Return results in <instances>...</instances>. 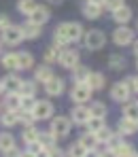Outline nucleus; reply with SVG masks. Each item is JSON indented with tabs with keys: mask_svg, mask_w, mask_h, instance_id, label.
<instances>
[{
	"mask_svg": "<svg viewBox=\"0 0 138 157\" xmlns=\"http://www.w3.org/2000/svg\"><path fill=\"white\" fill-rule=\"evenodd\" d=\"M43 57H45V64H47V66H51V64H55V62L59 59V49L49 47V49L45 51V55H43Z\"/></svg>",
	"mask_w": 138,
	"mask_h": 157,
	"instance_id": "obj_38",
	"label": "nucleus"
},
{
	"mask_svg": "<svg viewBox=\"0 0 138 157\" xmlns=\"http://www.w3.org/2000/svg\"><path fill=\"white\" fill-rule=\"evenodd\" d=\"M110 151H115V155H117V157H130L132 153H134V147H132L130 142H125V140H123L121 144H117V147H115V149H110Z\"/></svg>",
	"mask_w": 138,
	"mask_h": 157,
	"instance_id": "obj_34",
	"label": "nucleus"
},
{
	"mask_svg": "<svg viewBox=\"0 0 138 157\" xmlns=\"http://www.w3.org/2000/svg\"><path fill=\"white\" fill-rule=\"evenodd\" d=\"M110 15H113V21H115V24L125 26V24H130V19H132V9H130V6H121V9H117V11L110 13Z\"/></svg>",
	"mask_w": 138,
	"mask_h": 157,
	"instance_id": "obj_17",
	"label": "nucleus"
},
{
	"mask_svg": "<svg viewBox=\"0 0 138 157\" xmlns=\"http://www.w3.org/2000/svg\"><path fill=\"white\" fill-rule=\"evenodd\" d=\"M121 6H125V0H104V2H102V9H106L110 13H115V11L121 9Z\"/></svg>",
	"mask_w": 138,
	"mask_h": 157,
	"instance_id": "obj_40",
	"label": "nucleus"
},
{
	"mask_svg": "<svg viewBox=\"0 0 138 157\" xmlns=\"http://www.w3.org/2000/svg\"><path fill=\"white\" fill-rule=\"evenodd\" d=\"M100 157H117V155H115V151H110V149H104Z\"/></svg>",
	"mask_w": 138,
	"mask_h": 157,
	"instance_id": "obj_48",
	"label": "nucleus"
},
{
	"mask_svg": "<svg viewBox=\"0 0 138 157\" xmlns=\"http://www.w3.org/2000/svg\"><path fill=\"white\" fill-rule=\"evenodd\" d=\"M13 147H17L15 144V136L11 132H0V151L4 153V151H9Z\"/></svg>",
	"mask_w": 138,
	"mask_h": 157,
	"instance_id": "obj_29",
	"label": "nucleus"
},
{
	"mask_svg": "<svg viewBox=\"0 0 138 157\" xmlns=\"http://www.w3.org/2000/svg\"><path fill=\"white\" fill-rule=\"evenodd\" d=\"M136 40V32L128 26H117L113 32V43L117 47H128V45H134Z\"/></svg>",
	"mask_w": 138,
	"mask_h": 157,
	"instance_id": "obj_4",
	"label": "nucleus"
},
{
	"mask_svg": "<svg viewBox=\"0 0 138 157\" xmlns=\"http://www.w3.org/2000/svg\"><path fill=\"white\" fill-rule=\"evenodd\" d=\"M87 153H89V151L83 147L79 140H77V142H72V144L68 147V151H66V157H85Z\"/></svg>",
	"mask_w": 138,
	"mask_h": 157,
	"instance_id": "obj_32",
	"label": "nucleus"
},
{
	"mask_svg": "<svg viewBox=\"0 0 138 157\" xmlns=\"http://www.w3.org/2000/svg\"><path fill=\"white\" fill-rule=\"evenodd\" d=\"M2 83V89L4 94H19V87H21V78L17 75H6V77L0 81Z\"/></svg>",
	"mask_w": 138,
	"mask_h": 157,
	"instance_id": "obj_13",
	"label": "nucleus"
},
{
	"mask_svg": "<svg viewBox=\"0 0 138 157\" xmlns=\"http://www.w3.org/2000/svg\"><path fill=\"white\" fill-rule=\"evenodd\" d=\"M100 147H102V144H100ZM100 147H98L96 151H89V153H87L85 157H100V155H102V149H100Z\"/></svg>",
	"mask_w": 138,
	"mask_h": 157,
	"instance_id": "obj_47",
	"label": "nucleus"
},
{
	"mask_svg": "<svg viewBox=\"0 0 138 157\" xmlns=\"http://www.w3.org/2000/svg\"><path fill=\"white\" fill-rule=\"evenodd\" d=\"M49 2H62V0H49Z\"/></svg>",
	"mask_w": 138,
	"mask_h": 157,
	"instance_id": "obj_55",
	"label": "nucleus"
},
{
	"mask_svg": "<svg viewBox=\"0 0 138 157\" xmlns=\"http://www.w3.org/2000/svg\"><path fill=\"white\" fill-rule=\"evenodd\" d=\"M72 130V121H70V117H64V115H57L51 119V125H49V134L53 136L55 140H62V138H66L68 134Z\"/></svg>",
	"mask_w": 138,
	"mask_h": 157,
	"instance_id": "obj_3",
	"label": "nucleus"
},
{
	"mask_svg": "<svg viewBox=\"0 0 138 157\" xmlns=\"http://www.w3.org/2000/svg\"><path fill=\"white\" fill-rule=\"evenodd\" d=\"M87 85L91 87V91H102L106 87V77L102 72H91L87 78Z\"/></svg>",
	"mask_w": 138,
	"mask_h": 157,
	"instance_id": "obj_19",
	"label": "nucleus"
},
{
	"mask_svg": "<svg viewBox=\"0 0 138 157\" xmlns=\"http://www.w3.org/2000/svg\"><path fill=\"white\" fill-rule=\"evenodd\" d=\"M102 128H104V119H100V117H89V121H87V132L96 134V132L102 130Z\"/></svg>",
	"mask_w": 138,
	"mask_h": 157,
	"instance_id": "obj_37",
	"label": "nucleus"
},
{
	"mask_svg": "<svg viewBox=\"0 0 138 157\" xmlns=\"http://www.w3.org/2000/svg\"><path fill=\"white\" fill-rule=\"evenodd\" d=\"M38 136H40V130L36 128V125H32V128H24L21 132V140L28 144H34V142H38Z\"/></svg>",
	"mask_w": 138,
	"mask_h": 157,
	"instance_id": "obj_26",
	"label": "nucleus"
},
{
	"mask_svg": "<svg viewBox=\"0 0 138 157\" xmlns=\"http://www.w3.org/2000/svg\"><path fill=\"white\" fill-rule=\"evenodd\" d=\"M91 87L87 85V83H75L72 85V91H70V100L75 102V104H87L89 102V98H91Z\"/></svg>",
	"mask_w": 138,
	"mask_h": 157,
	"instance_id": "obj_7",
	"label": "nucleus"
},
{
	"mask_svg": "<svg viewBox=\"0 0 138 157\" xmlns=\"http://www.w3.org/2000/svg\"><path fill=\"white\" fill-rule=\"evenodd\" d=\"M102 6H98V4H91V2H85L83 4V17L85 19H98L100 15H102Z\"/></svg>",
	"mask_w": 138,
	"mask_h": 157,
	"instance_id": "obj_24",
	"label": "nucleus"
},
{
	"mask_svg": "<svg viewBox=\"0 0 138 157\" xmlns=\"http://www.w3.org/2000/svg\"><path fill=\"white\" fill-rule=\"evenodd\" d=\"M36 6H38L36 0H17V11H19L21 15H26V17H30V15L34 13Z\"/></svg>",
	"mask_w": 138,
	"mask_h": 157,
	"instance_id": "obj_28",
	"label": "nucleus"
},
{
	"mask_svg": "<svg viewBox=\"0 0 138 157\" xmlns=\"http://www.w3.org/2000/svg\"><path fill=\"white\" fill-rule=\"evenodd\" d=\"M64 87H66L64 78L53 77L51 81H47V83H45V94H47L49 98H57V96H62V94H64Z\"/></svg>",
	"mask_w": 138,
	"mask_h": 157,
	"instance_id": "obj_12",
	"label": "nucleus"
},
{
	"mask_svg": "<svg viewBox=\"0 0 138 157\" xmlns=\"http://www.w3.org/2000/svg\"><path fill=\"white\" fill-rule=\"evenodd\" d=\"M34 91H36V81H34V78H32V81H21V87H19V96H21V98L34 96Z\"/></svg>",
	"mask_w": 138,
	"mask_h": 157,
	"instance_id": "obj_35",
	"label": "nucleus"
},
{
	"mask_svg": "<svg viewBox=\"0 0 138 157\" xmlns=\"http://www.w3.org/2000/svg\"><path fill=\"white\" fill-rule=\"evenodd\" d=\"M128 66V62H125V57L123 55H119V53H113L109 57V68L110 70H123Z\"/></svg>",
	"mask_w": 138,
	"mask_h": 157,
	"instance_id": "obj_31",
	"label": "nucleus"
},
{
	"mask_svg": "<svg viewBox=\"0 0 138 157\" xmlns=\"http://www.w3.org/2000/svg\"><path fill=\"white\" fill-rule=\"evenodd\" d=\"M9 26H13V24H11V17L4 15V13H0V32H4Z\"/></svg>",
	"mask_w": 138,
	"mask_h": 157,
	"instance_id": "obj_43",
	"label": "nucleus"
},
{
	"mask_svg": "<svg viewBox=\"0 0 138 157\" xmlns=\"http://www.w3.org/2000/svg\"><path fill=\"white\" fill-rule=\"evenodd\" d=\"M21 34H24V40H36V38L43 34V28L36 26V24L26 21V24L21 26Z\"/></svg>",
	"mask_w": 138,
	"mask_h": 157,
	"instance_id": "obj_16",
	"label": "nucleus"
},
{
	"mask_svg": "<svg viewBox=\"0 0 138 157\" xmlns=\"http://www.w3.org/2000/svg\"><path fill=\"white\" fill-rule=\"evenodd\" d=\"M4 110H19L21 108V96L19 94H4Z\"/></svg>",
	"mask_w": 138,
	"mask_h": 157,
	"instance_id": "obj_22",
	"label": "nucleus"
},
{
	"mask_svg": "<svg viewBox=\"0 0 138 157\" xmlns=\"http://www.w3.org/2000/svg\"><path fill=\"white\" fill-rule=\"evenodd\" d=\"M21 157H36V155H34L32 151H28V149H26V151H21Z\"/></svg>",
	"mask_w": 138,
	"mask_h": 157,
	"instance_id": "obj_49",
	"label": "nucleus"
},
{
	"mask_svg": "<svg viewBox=\"0 0 138 157\" xmlns=\"http://www.w3.org/2000/svg\"><path fill=\"white\" fill-rule=\"evenodd\" d=\"M130 157H138V153H136V151H134V153H132V155H130Z\"/></svg>",
	"mask_w": 138,
	"mask_h": 157,
	"instance_id": "obj_54",
	"label": "nucleus"
},
{
	"mask_svg": "<svg viewBox=\"0 0 138 157\" xmlns=\"http://www.w3.org/2000/svg\"><path fill=\"white\" fill-rule=\"evenodd\" d=\"M0 123H2L4 128H15V125H19V110H2Z\"/></svg>",
	"mask_w": 138,
	"mask_h": 157,
	"instance_id": "obj_18",
	"label": "nucleus"
},
{
	"mask_svg": "<svg viewBox=\"0 0 138 157\" xmlns=\"http://www.w3.org/2000/svg\"><path fill=\"white\" fill-rule=\"evenodd\" d=\"M49 17H51V11H49V6H47V4H38V6L34 9V13L28 17V21H30V24H36V26L43 28V24H47V21H49Z\"/></svg>",
	"mask_w": 138,
	"mask_h": 157,
	"instance_id": "obj_11",
	"label": "nucleus"
},
{
	"mask_svg": "<svg viewBox=\"0 0 138 157\" xmlns=\"http://www.w3.org/2000/svg\"><path fill=\"white\" fill-rule=\"evenodd\" d=\"M34 106H36V98L34 96H26V98H21V113H32L34 110Z\"/></svg>",
	"mask_w": 138,
	"mask_h": 157,
	"instance_id": "obj_39",
	"label": "nucleus"
},
{
	"mask_svg": "<svg viewBox=\"0 0 138 157\" xmlns=\"http://www.w3.org/2000/svg\"><path fill=\"white\" fill-rule=\"evenodd\" d=\"M89 106L85 104H75V108L70 110V121L75 123V125H87V121H89Z\"/></svg>",
	"mask_w": 138,
	"mask_h": 157,
	"instance_id": "obj_10",
	"label": "nucleus"
},
{
	"mask_svg": "<svg viewBox=\"0 0 138 157\" xmlns=\"http://www.w3.org/2000/svg\"><path fill=\"white\" fill-rule=\"evenodd\" d=\"M123 119H130L138 123V100H130L123 104Z\"/></svg>",
	"mask_w": 138,
	"mask_h": 157,
	"instance_id": "obj_21",
	"label": "nucleus"
},
{
	"mask_svg": "<svg viewBox=\"0 0 138 157\" xmlns=\"http://www.w3.org/2000/svg\"><path fill=\"white\" fill-rule=\"evenodd\" d=\"M36 157H49V149H43V151H40Z\"/></svg>",
	"mask_w": 138,
	"mask_h": 157,
	"instance_id": "obj_50",
	"label": "nucleus"
},
{
	"mask_svg": "<svg viewBox=\"0 0 138 157\" xmlns=\"http://www.w3.org/2000/svg\"><path fill=\"white\" fill-rule=\"evenodd\" d=\"M132 49H134V55L138 57V40H134V45H132Z\"/></svg>",
	"mask_w": 138,
	"mask_h": 157,
	"instance_id": "obj_51",
	"label": "nucleus"
},
{
	"mask_svg": "<svg viewBox=\"0 0 138 157\" xmlns=\"http://www.w3.org/2000/svg\"><path fill=\"white\" fill-rule=\"evenodd\" d=\"M53 110L55 108L51 104V100H36L32 115H34L36 121H45V119H53Z\"/></svg>",
	"mask_w": 138,
	"mask_h": 157,
	"instance_id": "obj_9",
	"label": "nucleus"
},
{
	"mask_svg": "<svg viewBox=\"0 0 138 157\" xmlns=\"http://www.w3.org/2000/svg\"><path fill=\"white\" fill-rule=\"evenodd\" d=\"M0 64H2V68H6V70H11V72H17V70H19L17 53H13V51L4 53V55L0 57Z\"/></svg>",
	"mask_w": 138,
	"mask_h": 157,
	"instance_id": "obj_20",
	"label": "nucleus"
},
{
	"mask_svg": "<svg viewBox=\"0 0 138 157\" xmlns=\"http://www.w3.org/2000/svg\"><path fill=\"white\" fill-rule=\"evenodd\" d=\"M70 72H72V81H75V83H87V78L91 75V70H89L87 66H83V64H79L77 68H72Z\"/></svg>",
	"mask_w": 138,
	"mask_h": 157,
	"instance_id": "obj_25",
	"label": "nucleus"
},
{
	"mask_svg": "<svg viewBox=\"0 0 138 157\" xmlns=\"http://www.w3.org/2000/svg\"><path fill=\"white\" fill-rule=\"evenodd\" d=\"M125 83L130 85L132 94H138V75H132V77H128V78H125Z\"/></svg>",
	"mask_w": 138,
	"mask_h": 157,
	"instance_id": "obj_42",
	"label": "nucleus"
},
{
	"mask_svg": "<svg viewBox=\"0 0 138 157\" xmlns=\"http://www.w3.org/2000/svg\"><path fill=\"white\" fill-rule=\"evenodd\" d=\"M87 2H91V4H98V6H102V2H104V0H87Z\"/></svg>",
	"mask_w": 138,
	"mask_h": 157,
	"instance_id": "obj_52",
	"label": "nucleus"
},
{
	"mask_svg": "<svg viewBox=\"0 0 138 157\" xmlns=\"http://www.w3.org/2000/svg\"><path fill=\"white\" fill-rule=\"evenodd\" d=\"M17 62H19V70H32L34 68V55L30 51H19Z\"/></svg>",
	"mask_w": 138,
	"mask_h": 157,
	"instance_id": "obj_23",
	"label": "nucleus"
},
{
	"mask_svg": "<svg viewBox=\"0 0 138 157\" xmlns=\"http://www.w3.org/2000/svg\"><path fill=\"white\" fill-rule=\"evenodd\" d=\"M19 123H21L24 128H32V125L36 123V119H34L32 113H21V110H19Z\"/></svg>",
	"mask_w": 138,
	"mask_h": 157,
	"instance_id": "obj_41",
	"label": "nucleus"
},
{
	"mask_svg": "<svg viewBox=\"0 0 138 157\" xmlns=\"http://www.w3.org/2000/svg\"><path fill=\"white\" fill-rule=\"evenodd\" d=\"M57 64H59L62 68H66V70H72V68H77V66L81 64V55H79L77 49L66 47V49L59 51V59H57Z\"/></svg>",
	"mask_w": 138,
	"mask_h": 157,
	"instance_id": "obj_6",
	"label": "nucleus"
},
{
	"mask_svg": "<svg viewBox=\"0 0 138 157\" xmlns=\"http://www.w3.org/2000/svg\"><path fill=\"white\" fill-rule=\"evenodd\" d=\"M0 43L15 47L19 43H24V34H21V26H9L4 32H0Z\"/></svg>",
	"mask_w": 138,
	"mask_h": 157,
	"instance_id": "obj_8",
	"label": "nucleus"
},
{
	"mask_svg": "<svg viewBox=\"0 0 138 157\" xmlns=\"http://www.w3.org/2000/svg\"><path fill=\"white\" fill-rule=\"evenodd\" d=\"M0 55H2V43H0Z\"/></svg>",
	"mask_w": 138,
	"mask_h": 157,
	"instance_id": "obj_57",
	"label": "nucleus"
},
{
	"mask_svg": "<svg viewBox=\"0 0 138 157\" xmlns=\"http://www.w3.org/2000/svg\"><path fill=\"white\" fill-rule=\"evenodd\" d=\"M83 34H85V30H83L81 24H77V21H64V24H59L57 30L53 32V45L55 49H66L68 45H72V43H79L83 40Z\"/></svg>",
	"mask_w": 138,
	"mask_h": 157,
	"instance_id": "obj_1",
	"label": "nucleus"
},
{
	"mask_svg": "<svg viewBox=\"0 0 138 157\" xmlns=\"http://www.w3.org/2000/svg\"><path fill=\"white\" fill-rule=\"evenodd\" d=\"M83 47L87 49V51H100L104 45H106V34L102 32V30H87L85 34H83Z\"/></svg>",
	"mask_w": 138,
	"mask_h": 157,
	"instance_id": "obj_2",
	"label": "nucleus"
},
{
	"mask_svg": "<svg viewBox=\"0 0 138 157\" xmlns=\"http://www.w3.org/2000/svg\"><path fill=\"white\" fill-rule=\"evenodd\" d=\"M0 110H4V106H2V102H0Z\"/></svg>",
	"mask_w": 138,
	"mask_h": 157,
	"instance_id": "obj_56",
	"label": "nucleus"
},
{
	"mask_svg": "<svg viewBox=\"0 0 138 157\" xmlns=\"http://www.w3.org/2000/svg\"><path fill=\"white\" fill-rule=\"evenodd\" d=\"M136 125H138V123H136Z\"/></svg>",
	"mask_w": 138,
	"mask_h": 157,
	"instance_id": "obj_60",
	"label": "nucleus"
},
{
	"mask_svg": "<svg viewBox=\"0 0 138 157\" xmlns=\"http://www.w3.org/2000/svg\"><path fill=\"white\" fill-rule=\"evenodd\" d=\"M113 134H115V132L110 130L109 125H104L102 130H98L96 134H94V136H96V140H98V144H104V147H106V142H109L110 138H113Z\"/></svg>",
	"mask_w": 138,
	"mask_h": 157,
	"instance_id": "obj_33",
	"label": "nucleus"
},
{
	"mask_svg": "<svg viewBox=\"0 0 138 157\" xmlns=\"http://www.w3.org/2000/svg\"><path fill=\"white\" fill-rule=\"evenodd\" d=\"M55 75H53V70H51V66H47V64H43V66H36L34 68V81L36 83H47V81H51Z\"/></svg>",
	"mask_w": 138,
	"mask_h": 157,
	"instance_id": "obj_14",
	"label": "nucleus"
},
{
	"mask_svg": "<svg viewBox=\"0 0 138 157\" xmlns=\"http://www.w3.org/2000/svg\"><path fill=\"white\" fill-rule=\"evenodd\" d=\"M79 142H81L87 151H96V149L100 147V144H98V140H96V136H94L91 132H85L81 138H79Z\"/></svg>",
	"mask_w": 138,
	"mask_h": 157,
	"instance_id": "obj_30",
	"label": "nucleus"
},
{
	"mask_svg": "<svg viewBox=\"0 0 138 157\" xmlns=\"http://www.w3.org/2000/svg\"><path fill=\"white\" fill-rule=\"evenodd\" d=\"M28 151H32V153H34V155H38V153H40V151H43V147H40V144H38V142H34V144H28Z\"/></svg>",
	"mask_w": 138,
	"mask_h": 157,
	"instance_id": "obj_46",
	"label": "nucleus"
},
{
	"mask_svg": "<svg viewBox=\"0 0 138 157\" xmlns=\"http://www.w3.org/2000/svg\"><path fill=\"white\" fill-rule=\"evenodd\" d=\"M136 70H138V57H136Z\"/></svg>",
	"mask_w": 138,
	"mask_h": 157,
	"instance_id": "obj_58",
	"label": "nucleus"
},
{
	"mask_svg": "<svg viewBox=\"0 0 138 157\" xmlns=\"http://www.w3.org/2000/svg\"><path fill=\"white\" fill-rule=\"evenodd\" d=\"M132 89H130V85L125 83V81H117V83H113V87H110V98L115 100V102H119V104H125V102H130L132 100Z\"/></svg>",
	"mask_w": 138,
	"mask_h": 157,
	"instance_id": "obj_5",
	"label": "nucleus"
},
{
	"mask_svg": "<svg viewBox=\"0 0 138 157\" xmlns=\"http://www.w3.org/2000/svg\"><path fill=\"white\" fill-rule=\"evenodd\" d=\"M136 28H138V24H136Z\"/></svg>",
	"mask_w": 138,
	"mask_h": 157,
	"instance_id": "obj_59",
	"label": "nucleus"
},
{
	"mask_svg": "<svg viewBox=\"0 0 138 157\" xmlns=\"http://www.w3.org/2000/svg\"><path fill=\"white\" fill-rule=\"evenodd\" d=\"M2 94H4V89H2V83H0V96H2Z\"/></svg>",
	"mask_w": 138,
	"mask_h": 157,
	"instance_id": "obj_53",
	"label": "nucleus"
},
{
	"mask_svg": "<svg viewBox=\"0 0 138 157\" xmlns=\"http://www.w3.org/2000/svg\"><path fill=\"white\" fill-rule=\"evenodd\" d=\"M49 157H66V153L59 147H53V149H49Z\"/></svg>",
	"mask_w": 138,
	"mask_h": 157,
	"instance_id": "obj_45",
	"label": "nucleus"
},
{
	"mask_svg": "<svg viewBox=\"0 0 138 157\" xmlns=\"http://www.w3.org/2000/svg\"><path fill=\"white\" fill-rule=\"evenodd\" d=\"M38 144H40L43 149H53V147H57V144H55V138L49 134V132H40V136H38Z\"/></svg>",
	"mask_w": 138,
	"mask_h": 157,
	"instance_id": "obj_36",
	"label": "nucleus"
},
{
	"mask_svg": "<svg viewBox=\"0 0 138 157\" xmlns=\"http://www.w3.org/2000/svg\"><path fill=\"white\" fill-rule=\"evenodd\" d=\"M2 155L4 157H21V151H19L17 147H13V149H9V151H4Z\"/></svg>",
	"mask_w": 138,
	"mask_h": 157,
	"instance_id": "obj_44",
	"label": "nucleus"
},
{
	"mask_svg": "<svg viewBox=\"0 0 138 157\" xmlns=\"http://www.w3.org/2000/svg\"><path fill=\"white\" fill-rule=\"evenodd\" d=\"M89 115H91V117L106 119V115H109V108H106V104H104V102L96 100V102H91V104H89Z\"/></svg>",
	"mask_w": 138,
	"mask_h": 157,
	"instance_id": "obj_27",
	"label": "nucleus"
},
{
	"mask_svg": "<svg viewBox=\"0 0 138 157\" xmlns=\"http://www.w3.org/2000/svg\"><path fill=\"white\" fill-rule=\"evenodd\" d=\"M136 132H138V125L134 123V121L123 119V117L119 119V123H117V134H119V136L125 138V136H132V134H136Z\"/></svg>",
	"mask_w": 138,
	"mask_h": 157,
	"instance_id": "obj_15",
	"label": "nucleus"
}]
</instances>
